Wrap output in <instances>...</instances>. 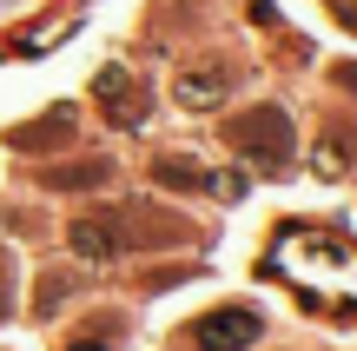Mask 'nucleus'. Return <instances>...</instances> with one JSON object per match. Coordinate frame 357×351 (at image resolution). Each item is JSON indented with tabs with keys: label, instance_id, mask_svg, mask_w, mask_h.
Masks as SVG:
<instances>
[{
	"label": "nucleus",
	"instance_id": "nucleus-1",
	"mask_svg": "<svg viewBox=\"0 0 357 351\" xmlns=\"http://www.w3.org/2000/svg\"><path fill=\"white\" fill-rule=\"evenodd\" d=\"M231 153L252 159V166H291V113H278V106H258V113H238L225 126Z\"/></svg>",
	"mask_w": 357,
	"mask_h": 351
},
{
	"label": "nucleus",
	"instance_id": "nucleus-2",
	"mask_svg": "<svg viewBox=\"0 0 357 351\" xmlns=\"http://www.w3.org/2000/svg\"><path fill=\"white\" fill-rule=\"evenodd\" d=\"M231 66L225 60H192V66H178L172 73V100H178V113H218V106L231 100Z\"/></svg>",
	"mask_w": 357,
	"mask_h": 351
},
{
	"label": "nucleus",
	"instance_id": "nucleus-3",
	"mask_svg": "<svg viewBox=\"0 0 357 351\" xmlns=\"http://www.w3.org/2000/svg\"><path fill=\"white\" fill-rule=\"evenodd\" d=\"M258 331H265V318L252 305H218L192 325V351H252Z\"/></svg>",
	"mask_w": 357,
	"mask_h": 351
},
{
	"label": "nucleus",
	"instance_id": "nucleus-4",
	"mask_svg": "<svg viewBox=\"0 0 357 351\" xmlns=\"http://www.w3.org/2000/svg\"><path fill=\"white\" fill-rule=\"evenodd\" d=\"M93 100L119 113L113 126H146V93H139V80H126V66H106V73L93 80Z\"/></svg>",
	"mask_w": 357,
	"mask_h": 351
},
{
	"label": "nucleus",
	"instance_id": "nucleus-5",
	"mask_svg": "<svg viewBox=\"0 0 357 351\" xmlns=\"http://www.w3.org/2000/svg\"><path fill=\"white\" fill-rule=\"evenodd\" d=\"M66 246H73V259L106 265L119 252V232H113V219H73V225H66Z\"/></svg>",
	"mask_w": 357,
	"mask_h": 351
},
{
	"label": "nucleus",
	"instance_id": "nucleus-6",
	"mask_svg": "<svg viewBox=\"0 0 357 351\" xmlns=\"http://www.w3.org/2000/svg\"><path fill=\"white\" fill-rule=\"evenodd\" d=\"M153 179L166 186V193H205V166L199 159H178V153L153 159Z\"/></svg>",
	"mask_w": 357,
	"mask_h": 351
},
{
	"label": "nucleus",
	"instance_id": "nucleus-7",
	"mask_svg": "<svg viewBox=\"0 0 357 351\" xmlns=\"http://www.w3.org/2000/svg\"><path fill=\"white\" fill-rule=\"evenodd\" d=\"M337 20H344V27H357V0H351V7H337Z\"/></svg>",
	"mask_w": 357,
	"mask_h": 351
},
{
	"label": "nucleus",
	"instance_id": "nucleus-8",
	"mask_svg": "<svg viewBox=\"0 0 357 351\" xmlns=\"http://www.w3.org/2000/svg\"><path fill=\"white\" fill-rule=\"evenodd\" d=\"M66 351H100V345H66Z\"/></svg>",
	"mask_w": 357,
	"mask_h": 351
},
{
	"label": "nucleus",
	"instance_id": "nucleus-9",
	"mask_svg": "<svg viewBox=\"0 0 357 351\" xmlns=\"http://www.w3.org/2000/svg\"><path fill=\"white\" fill-rule=\"evenodd\" d=\"M0 7H7V0H0Z\"/></svg>",
	"mask_w": 357,
	"mask_h": 351
}]
</instances>
